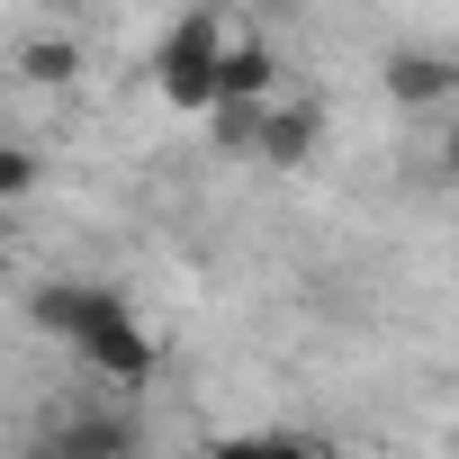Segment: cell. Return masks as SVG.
<instances>
[{
  "label": "cell",
  "mask_w": 459,
  "mask_h": 459,
  "mask_svg": "<svg viewBox=\"0 0 459 459\" xmlns=\"http://www.w3.org/2000/svg\"><path fill=\"white\" fill-rule=\"evenodd\" d=\"M387 100L396 108H450L459 100V64L432 55V46H396L387 55Z\"/></svg>",
  "instance_id": "5"
},
{
  "label": "cell",
  "mask_w": 459,
  "mask_h": 459,
  "mask_svg": "<svg viewBox=\"0 0 459 459\" xmlns=\"http://www.w3.org/2000/svg\"><path fill=\"white\" fill-rule=\"evenodd\" d=\"M225 37H235V19L216 10V0H198V10H180L162 37H153V91L171 100V108H207L216 100V55H225Z\"/></svg>",
  "instance_id": "2"
},
{
  "label": "cell",
  "mask_w": 459,
  "mask_h": 459,
  "mask_svg": "<svg viewBox=\"0 0 459 459\" xmlns=\"http://www.w3.org/2000/svg\"><path fill=\"white\" fill-rule=\"evenodd\" d=\"M207 459H316L298 432H225V441H207Z\"/></svg>",
  "instance_id": "9"
},
{
  "label": "cell",
  "mask_w": 459,
  "mask_h": 459,
  "mask_svg": "<svg viewBox=\"0 0 459 459\" xmlns=\"http://www.w3.org/2000/svg\"><path fill=\"white\" fill-rule=\"evenodd\" d=\"M28 325L55 333V342H73L108 387H144V378L162 369V351H153V333L135 325V307H126L117 289H100V280H46V289L28 298Z\"/></svg>",
  "instance_id": "1"
},
{
  "label": "cell",
  "mask_w": 459,
  "mask_h": 459,
  "mask_svg": "<svg viewBox=\"0 0 459 459\" xmlns=\"http://www.w3.org/2000/svg\"><path fill=\"white\" fill-rule=\"evenodd\" d=\"M19 459H55V450H46V432H37V441H28V450H19Z\"/></svg>",
  "instance_id": "11"
},
{
  "label": "cell",
  "mask_w": 459,
  "mask_h": 459,
  "mask_svg": "<svg viewBox=\"0 0 459 459\" xmlns=\"http://www.w3.org/2000/svg\"><path fill=\"white\" fill-rule=\"evenodd\" d=\"M271 82H280V55L253 28H235L225 55H216V100H271Z\"/></svg>",
  "instance_id": "6"
},
{
  "label": "cell",
  "mask_w": 459,
  "mask_h": 459,
  "mask_svg": "<svg viewBox=\"0 0 459 459\" xmlns=\"http://www.w3.org/2000/svg\"><path fill=\"white\" fill-rule=\"evenodd\" d=\"M46 450L55 459H144V423L135 414H55Z\"/></svg>",
  "instance_id": "4"
},
{
  "label": "cell",
  "mask_w": 459,
  "mask_h": 459,
  "mask_svg": "<svg viewBox=\"0 0 459 459\" xmlns=\"http://www.w3.org/2000/svg\"><path fill=\"white\" fill-rule=\"evenodd\" d=\"M262 108H271V100H207L198 117H207L216 153H253V135H262Z\"/></svg>",
  "instance_id": "8"
},
{
  "label": "cell",
  "mask_w": 459,
  "mask_h": 459,
  "mask_svg": "<svg viewBox=\"0 0 459 459\" xmlns=\"http://www.w3.org/2000/svg\"><path fill=\"white\" fill-rule=\"evenodd\" d=\"M253 153H262L271 171H307V162L325 153V100H271Z\"/></svg>",
  "instance_id": "3"
},
{
  "label": "cell",
  "mask_w": 459,
  "mask_h": 459,
  "mask_svg": "<svg viewBox=\"0 0 459 459\" xmlns=\"http://www.w3.org/2000/svg\"><path fill=\"white\" fill-rule=\"evenodd\" d=\"M46 180V162H37V144H0V207H10V198H28Z\"/></svg>",
  "instance_id": "10"
},
{
  "label": "cell",
  "mask_w": 459,
  "mask_h": 459,
  "mask_svg": "<svg viewBox=\"0 0 459 459\" xmlns=\"http://www.w3.org/2000/svg\"><path fill=\"white\" fill-rule=\"evenodd\" d=\"M19 82H37V91H73V82H82V46L55 37V28L28 37V46H19Z\"/></svg>",
  "instance_id": "7"
}]
</instances>
